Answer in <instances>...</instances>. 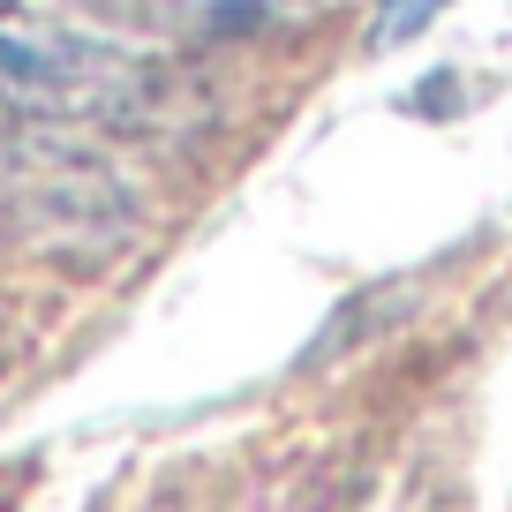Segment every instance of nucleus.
<instances>
[{"mask_svg":"<svg viewBox=\"0 0 512 512\" xmlns=\"http://www.w3.org/2000/svg\"><path fill=\"white\" fill-rule=\"evenodd\" d=\"M91 8L159 38H234V31H272V23L302 16L309 0H91Z\"/></svg>","mask_w":512,"mask_h":512,"instance_id":"f03ea898","label":"nucleus"},{"mask_svg":"<svg viewBox=\"0 0 512 512\" xmlns=\"http://www.w3.org/2000/svg\"><path fill=\"white\" fill-rule=\"evenodd\" d=\"M159 98V68L128 53L121 38H98L83 23L31 16L0 0V106L23 121H136Z\"/></svg>","mask_w":512,"mask_h":512,"instance_id":"f257e3e1","label":"nucleus"},{"mask_svg":"<svg viewBox=\"0 0 512 512\" xmlns=\"http://www.w3.org/2000/svg\"><path fill=\"white\" fill-rule=\"evenodd\" d=\"M445 8H452V0H377V16H369V46H377V53L407 46V38H422Z\"/></svg>","mask_w":512,"mask_h":512,"instance_id":"7ed1b4c3","label":"nucleus"}]
</instances>
